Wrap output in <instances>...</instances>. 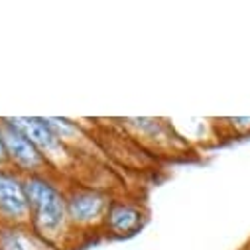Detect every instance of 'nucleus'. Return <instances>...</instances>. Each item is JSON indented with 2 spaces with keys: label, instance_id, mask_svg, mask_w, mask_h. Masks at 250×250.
I'll return each instance as SVG.
<instances>
[{
  "label": "nucleus",
  "instance_id": "8",
  "mask_svg": "<svg viewBox=\"0 0 250 250\" xmlns=\"http://www.w3.org/2000/svg\"><path fill=\"white\" fill-rule=\"evenodd\" d=\"M0 167H10L8 166V158H6V150L2 144V138H0Z\"/></svg>",
  "mask_w": 250,
  "mask_h": 250
},
{
  "label": "nucleus",
  "instance_id": "2",
  "mask_svg": "<svg viewBox=\"0 0 250 250\" xmlns=\"http://www.w3.org/2000/svg\"><path fill=\"white\" fill-rule=\"evenodd\" d=\"M69 223L77 236H87L91 232H103L104 219L108 215L112 195L106 189L95 185L69 183L65 185Z\"/></svg>",
  "mask_w": 250,
  "mask_h": 250
},
{
  "label": "nucleus",
  "instance_id": "1",
  "mask_svg": "<svg viewBox=\"0 0 250 250\" xmlns=\"http://www.w3.org/2000/svg\"><path fill=\"white\" fill-rule=\"evenodd\" d=\"M24 187L32 230L55 250L71 248L77 240V234L69 223L67 193L65 185H61V175H26Z\"/></svg>",
  "mask_w": 250,
  "mask_h": 250
},
{
  "label": "nucleus",
  "instance_id": "3",
  "mask_svg": "<svg viewBox=\"0 0 250 250\" xmlns=\"http://www.w3.org/2000/svg\"><path fill=\"white\" fill-rule=\"evenodd\" d=\"M0 138H2L8 166L20 175H40V173H55L42 152L8 122V118H0Z\"/></svg>",
  "mask_w": 250,
  "mask_h": 250
},
{
  "label": "nucleus",
  "instance_id": "7",
  "mask_svg": "<svg viewBox=\"0 0 250 250\" xmlns=\"http://www.w3.org/2000/svg\"><path fill=\"white\" fill-rule=\"evenodd\" d=\"M0 250H55L42 240L30 225L0 223Z\"/></svg>",
  "mask_w": 250,
  "mask_h": 250
},
{
  "label": "nucleus",
  "instance_id": "5",
  "mask_svg": "<svg viewBox=\"0 0 250 250\" xmlns=\"http://www.w3.org/2000/svg\"><path fill=\"white\" fill-rule=\"evenodd\" d=\"M0 223L30 225V207L24 175L12 167H0Z\"/></svg>",
  "mask_w": 250,
  "mask_h": 250
},
{
  "label": "nucleus",
  "instance_id": "4",
  "mask_svg": "<svg viewBox=\"0 0 250 250\" xmlns=\"http://www.w3.org/2000/svg\"><path fill=\"white\" fill-rule=\"evenodd\" d=\"M8 122L42 152L51 169L59 175L57 169H61V160L67 156V144L57 136L49 120L43 116H8Z\"/></svg>",
  "mask_w": 250,
  "mask_h": 250
},
{
  "label": "nucleus",
  "instance_id": "6",
  "mask_svg": "<svg viewBox=\"0 0 250 250\" xmlns=\"http://www.w3.org/2000/svg\"><path fill=\"white\" fill-rule=\"evenodd\" d=\"M146 221L148 211L140 201L114 197L104 219L103 234L108 238H130L144 229Z\"/></svg>",
  "mask_w": 250,
  "mask_h": 250
}]
</instances>
